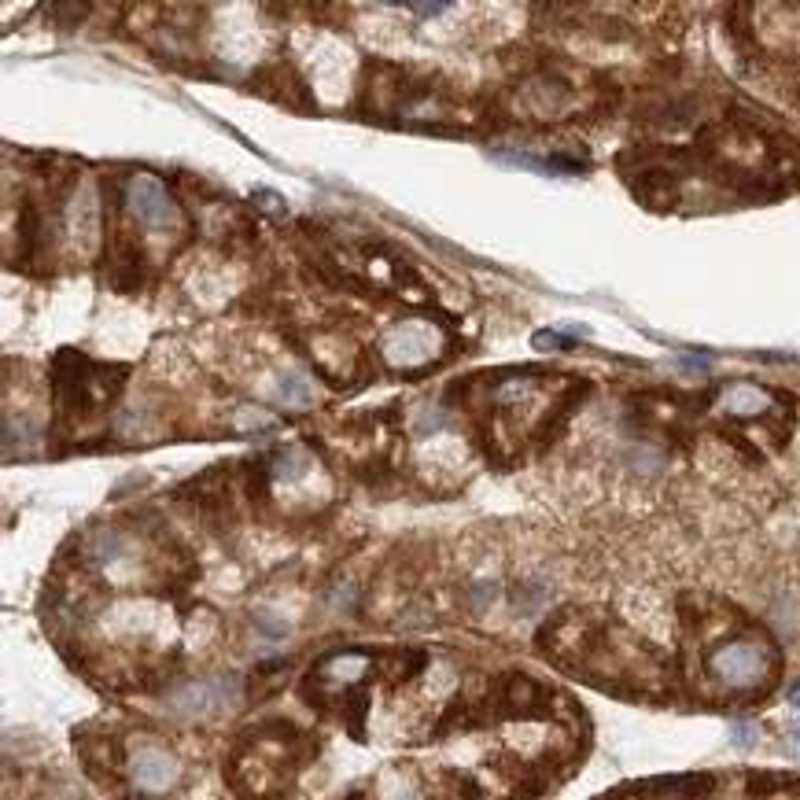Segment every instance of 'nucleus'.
<instances>
[{
	"label": "nucleus",
	"instance_id": "f257e3e1",
	"mask_svg": "<svg viewBox=\"0 0 800 800\" xmlns=\"http://www.w3.org/2000/svg\"><path fill=\"white\" fill-rule=\"evenodd\" d=\"M318 742L288 719H270L244 734L225 764V778L240 800H277L288 793L295 771L310 764Z\"/></svg>",
	"mask_w": 800,
	"mask_h": 800
},
{
	"label": "nucleus",
	"instance_id": "f03ea898",
	"mask_svg": "<svg viewBox=\"0 0 800 800\" xmlns=\"http://www.w3.org/2000/svg\"><path fill=\"white\" fill-rule=\"evenodd\" d=\"M130 380V365H104L85 358L82 351L63 347L52 362V410L56 428L78 432L82 424L100 421Z\"/></svg>",
	"mask_w": 800,
	"mask_h": 800
},
{
	"label": "nucleus",
	"instance_id": "7ed1b4c3",
	"mask_svg": "<svg viewBox=\"0 0 800 800\" xmlns=\"http://www.w3.org/2000/svg\"><path fill=\"white\" fill-rule=\"evenodd\" d=\"M705 671L727 694H753L775 683L778 653L767 638H727L705 657Z\"/></svg>",
	"mask_w": 800,
	"mask_h": 800
},
{
	"label": "nucleus",
	"instance_id": "20e7f679",
	"mask_svg": "<svg viewBox=\"0 0 800 800\" xmlns=\"http://www.w3.org/2000/svg\"><path fill=\"white\" fill-rule=\"evenodd\" d=\"M126 211L148 233H177L185 225L174 192L166 189V181L155 174H133L126 181Z\"/></svg>",
	"mask_w": 800,
	"mask_h": 800
},
{
	"label": "nucleus",
	"instance_id": "39448f33",
	"mask_svg": "<svg viewBox=\"0 0 800 800\" xmlns=\"http://www.w3.org/2000/svg\"><path fill=\"white\" fill-rule=\"evenodd\" d=\"M248 89L255 96H262V100L281 104V107H292V111H318V100H314V89H310V82H306L303 74L295 71L288 59H270V63L255 67Z\"/></svg>",
	"mask_w": 800,
	"mask_h": 800
},
{
	"label": "nucleus",
	"instance_id": "423d86ee",
	"mask_svg": "<svg viewBox=\"0 0 800 800\" xmlns=\"http://www.w3.org/2000/svg\"><path fill=\"white\" fill-rule=\"evenodd\" d=\"M181 498L192 502V509L200 513L207 524H222L233 520V502H229V465H211L200 472L196 480L181 487Z\"/></svg>",
	"mask_w": 800,
	"mask_h": 800
},
{
	"label": "nucleus",
	"instance_id": "0eeeda50",
	"mask_svg": "<svg viewBox=\"0 0 800 800\" xmlns=\"http://www.w3.org/2000/svg\"><path fill=\"white\" fill-rule=\"evenodd\" d=\"M491 701L498 705L502 716L531 719V716H546V712H550V690L539 686L535 679H528V675H520V671H509V675L498 679Z\"/></svg>",
	"mask_w": 800,
	"mask_h": 800
},
{
	"label": "nucleus",
	"instance_id": "6e6552de",
	"mask_svg": "<svg viewBox=\"0 0 800 800\" xmlns=\"http://www.w3.org/2000/svg\"><path fill=\"white\" fill-rule=\"evenodd\" d=\"M130 778H133V786L144 789V793H163V789L177 786L181 764H177V756H170L166 749H159V745H141V749L130 756Z\"/></svg>",
	"mask_w": 800,
	"mask_h": 800
},
{
	"label": "nucleus",
	"instance_id": "1a4fd4ad",
	"mask_svg": "<svg viewBox=\"0 0 800 800\" xmlns=\"http://www.w3.org/2000/svg\"><path fill=\"white\" fill-rule=\"evenodd\" d=\"M15 233H19V248H15L19 262H15V266L26 273H34V262L48 251V225H45V214H41L34 196H26V200L19 203Z\"/></svg>",
	"mask_w": 800,
	"mask_h": 800
},
{
	"label": "nucleus",
	"instance_id": "9d476101",
	"mask_svg": "<svg viewBox=\"0 0 800 800\" xmlns=\"http://www.w3.org/2000/svg\"><path fill=\"white\" fill-rule=\"evenodd\" d=\"M240 480H244V495L251 498V506H266L270 502V483H273V465L266 454L240 461Z\"/></svg>",
	"mask_w": 800,
	"mask_h": 800
},
{
	"label": "nucleus",
	"instance_id": "9b49d317",
	"mask_svg": "<svg viewBox=\"0 0 800 800\" xmlns=\"http://www.w3.org/2000/svg\"><path fill=\"white\" fill-rule=\"evenodd\" d=\"M380 660V671L388 675V683H406V679H413L417 671L428 664V657H424L421 649H391V653H384Z\"/></svg>",
	"mask_w": 800,
	"mask_h": 800
},
{
	"label": "nucleus",
	"instance_id": "f8f14e48",
	"mask_svg": "<svg viewBox=\"0 0 800 800\" xmlns=\"http://www.w3.org/2000/svg\"><path fill=\"white\" fill-rule=\"evenodd\" d=\"M277 395H281L288 406H310V399H314L303 373H281V377H277Z\"/></svg>",
	"mask_w": 800,
	"mask_h": 800
},
{
	"label": "nucleus",
	"instance_id": "ddd939ff",
	"mask_svg": "<svg viewBox=\"0 0 800 800\" xmlns=\"http://www.w3.org/2000/svg\"><path fill=\"white\" fill-rule=\"evenodd\" d=\"M284 679H288V664H284V660L262 664V668L255 671V679H251V694H255V697H266L270 690L284 686Z\"/></svg>",
	"mask_w": 800,
	"mask_h": 800
},
{
	"label": "nucleus",
	"instance_id": "4468645a",
	"mask_svg": "<svg viewBox=\"0 0 800 800\" xmlns=\"http://www.w3.org/2000/svg\"><path fill=\"white\" fill-rule=\"evenodd\" d=\"M273 476L277 480H299L306 472V454L303 450H295V447H288V450H281V454H273Z\"/></svg>",
	"mask_w": 800,
	"mask_h": 800
},
{
	"label": "nucleus",
	"instance_id": "2eb2a0df",
	"mask_svg": "<svg viewBox=\"0 0 800 800\" xmlns=\"http://www.w3.org/2000/svg\"><path fill=\"white\" fill-rule=\"evenodd\" d=\"M535 347H539V351H572V347H576V340H572V336H565V332L542 329V332H535Z\"/></svg>",
	"mask_w": 800,
	"mask_h": 800
},
{
	"label": "nucleus",
	"instance_id": "dca6fc26",
	"mask_svg": "<svg viewBox=\"0 0 800 800\" xmlns=\"http://www.w3.org/2000/svg\"><path fill=\"white\" fill-rule=\"evenodd\" d=\"M380 800H421V797H417V789L410 782H395V786H388L380 793Z\"/></svg>",
	"mask_w": 800,
	"mask_h": 800
},
{
	"label": "nucleus",
	"instance_id": "f3484780",
	"mask_svg": "<svg viewBox=\"0 0 800 800\" xmlns=\"http://www.w3.org/2000/svg\"><path fill=\"white\" fill-rule=\"evenodd\" d=\"M443 413H432V410H424V417H421V424H417V436H432L436 428H443Z\"/></svg>",
	"mask_w": 800,
	"mask_h": 800
},
{
	"label": "nucleus",
	"instance_id": "a211bd4d",
	"mask_svg": "<svg viewBox=\"0 0 800 800\" xmlns=\"http://www.w3.org/2000/svg\"><path fill=\"white\" fill-rule=\"evenodd\" d=\"M255 200H259L262 207H270V211H277V214L284 211V203L277 200V192H270V189H259V192H255Z\"/></svg>",
	"mask_w": 800,
	"mask_h": 800
},
{
	"label": "nucleus",
	"instance_id": "6ab92c4d",
	"mask_svg": "<svg viewBox=\"0 0 800 800\" xmlns=\"http://www.w3.org/2000/svg\"><path fill=\"white\" fill-rule=\"evenodd\" d=\"M734 742H738V745H753L756 742V730L749 727V723H738V727H734Z\"/></svg>",
	"mask_w": 800,
	"mask_h": 800
},
{
	"label": "nucleus",
	"instance_id": "aec40b11",
	"mask_svg": "<svg viewBox=\"0 0 800 800\" xmlns=\"http://www.w3.org/2000/svg\"><path fill=\"white\" fill-rule=\"evenodd\" d=\"M410 8L417 15H439V12H447L450 4H443V0H439V4H410Z\"/></svg>",
	"mask_w": 800,
	"mask_h": 800
},
{
	"label": "nucleus",
	"instance_id": "412c9836",
	"mask_svg": "<svg viewBox=\"0 0 800 800\" xmlns=\"http://www.w3.org/2000/svg\"><path fill=\"white\" fill-rule=\"evenodd\" d=\"M789 705H797V708H800V683L793 686V690H789Z\"/></svg>",
	"mask_w": 800,
	"mask_h": 800
},
{
	"label": "nucleus",
	"instance_id": "4be33fe9",
	"mask_svg": "<svg viewBox=\"0 0 800 800\" xmlns=\"http://www.w3.org/2000/svg\"><path fill=\"white\" fill-rule=\"evenodd\" d=\"M793 745H797V749H800V727L793 730Z\"/></svg>",
	"mask_w": 800,
	"mask_h": 800
}]
</instances>
